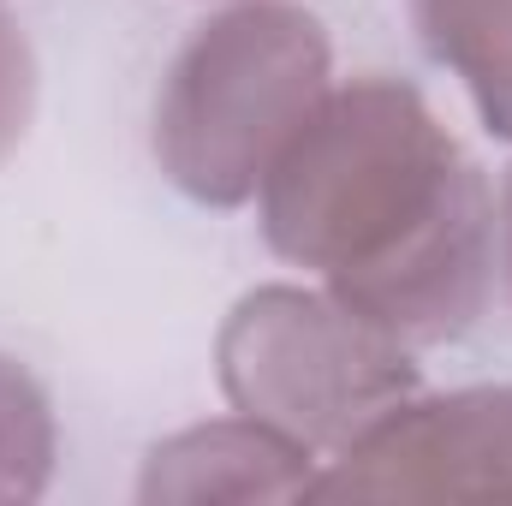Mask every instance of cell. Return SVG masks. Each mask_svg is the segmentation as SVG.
Segmentation results:
<instances>
[{
  "instance_id": "cell-1",
  "label": "cell",
  "mask_w": 512,
  "mask_h": 506,
  "mask_svg": "<svg viewBox=\"0 0 512 506\" xmlns=\"http://www.w3.org/2000/svg\"><path fill=\"white\" fill-rule=\"evenodd\" d=\"M262 233L393 340H447L483 304L495 209L423 96L364 78L274 155Z\"/></svg>"
},
{
  "instance_id": "cell-2",
  "label": "cell",
  "mask_w": 512,
  "mask_h": 506,
  "mask_svg": "<svg viewBox=\"0 0 512 506\" xmlns=\"http://www.w3.org/2000/svg\"><path fill=\"white\" fill-rule=\"evenodd\" d=\"M328 78L322 24L298 6H245L197 30L173 60L155 149L197 203L233 209L256 197L274 155L316 114Z\"/></svg>"
},
{
  "instance_id": "cell-3",
  "label": "cell",
  "mask_w": 512,
  "mask_h": 506,
  "mask_svg": "<svg viewBox=\"0 0 512 506\" xmlns=\"http://www.w3.org/2000/svg\"><path fill=\"white\" fill-rule=\"evenodd\" d=\"M221 376L256 423L292 441L340 447H352L417 381L387 328L340 298H304L286 286H268L233 310Z\"/></svg>"
},
{
  "instance_id": "cell-4",
  "label": "cell",
  "mask_w": 512,
  "mask_h": 506,
  "mask_svg": "<svg viewBox=\"0 0 512 506\" xmlns=\"http://www.w3.org/2000/svg\"><path fill=\"white\" fill-rule=\"evenodd\" d=\"M429 459H441V471H429L423 489H512V387H471L423 405L399 399L340 447V471L322 477L316 495H387Z\"/></svg>"
},
{
  "instance_id": "cell-5",
  "label": "cell",
  "mask_w": 512,
  "mask_h": 506,
  "mask_svg": "<svg viewBox=\"0 0 512 506\" xmlns=\"http://www.w3.org/2000/svg\"><path fill=\"white\" fill-rule=\"evenodd\" d=\"M423 42L465 78L489 131L512 137V0H417Z\"/></svg>"
},
{
  "instance_id": "cell-6",
  "label": "cell",
  "mask_w": 512,
  "mask_h": 506,
  "mask_svg": "<svg viewBox=\"0 0 512 506\" xmlns=\"http://www.w3.org/2000/svg\"><path fill=\"white\" fill-rule=\"evenodd\" d=\"M24 120H30V54L0 18V155L12 149V137H24Z\"/></svg>"
},
{
  "instance_id": "cell-7",
  "label": "cell",
  "mask_w": 512,
  "mask_h": 506,
  "mask_svg": "<svg viewBox=\"0 0 512 506\" xmlns=\"http://www.w3.org/2000/svg\"><path fill=\"white\" fill-rule=\"evenodd\" d=\"M501 239H507V274H512V179H507V209H501Z\"/></svg>"
}]
</instances>
